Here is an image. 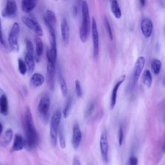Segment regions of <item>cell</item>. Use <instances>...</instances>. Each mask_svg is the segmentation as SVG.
<instances>
[{"instance_id":"6da1fadb","label":"cell","mask_w":165,"mask_h":165,"mask_svg":"<svg viewBox=\"0 0 165 165\" xmlns=\"http://www.w3.org/2000/svg\"><path fill=\"white\" fill-rule=\"evenodd\" d=\"M24 123L27 145L29 148H34L38 144L39 136L34 126L30 109L28 106L25 109Z\"/></svg>"},{"instance_id":"7a4b0ae2","label":"cell","mask_w":165,"mask_h":165,"mask_svg":"<svg viewBox=\"0 0 165 165\" xmlns=\"http://www.w3.org/2000/svg\"><path fill=\"white\" fill-rule=\"evenodd\" d=\"M82 22L80 27V35L81 41L85 43L88 39L90 26V13L89 8L86 1H83L81 5Z\"/></svg>"},{"instance_id":"3957f363","label":"cell","mask_w":165,"mask_h":165,"mask_svg":"<svg viewBox=\"0 0 165 165\" xmlns=\"http://www.w3.org/2000/svg\"><path fill=\"white\" fill-rule=\"evenodd\" d=\"M61 116V112L60 111V110H57L52 116L50 127V137L51 143L54 147H56L57 145L58 134Z\"/></svg>"},{"instance_id":"277c9868","label":"cell","mask_w":165,"mask_h":165,"mask_svg":"<svg viewBox=\"0 0 165 165\" xmlns=\"http://www.w3.org/2000/svg\"><path fill=\"white\" fill-rule=\"evenodd\" d=\"M19 29L20 28L19 24L16 22V23L13 24V26L10 31L8 38L10 49H11V50L15 52H18L19 49L18 41Z\"/></svg>"},{"instance_id":"5b68a950","label":"cell","mask_w":165,"mask_h":165,"mask_svg":"<svg viewBox=\"0 0 165 165\" xmlns=\"http://www.w3.org/2000/svg\"><path fill=\"white\" fill-rule=\"evenodd\" d=\"M49 30V40H50V49L47 50V53L49 54L51 59L56 63L57 59V45H56V38L55 34L54 28L47 26Z\"/></svg>"},{"instance_id":"8992f818","label":"cell","mask_w":165,"mask_h":165,"mask_svg":"<svg viewBox=\"0 0 165 165\" xmlns=\"http://www.w3.org/2000/svg\"><path fill=\"white\" fill-rule=\"evenodd\" d=\"M145 58L143 56H140L136 62L132 76H131V84H132L133 86H134L138 81L139 76L145 67Z\"/></svg>"},{"instance_id":"52a82bcc","label":"cell","mask_w":165,"mask_h":165,"mask_svg":"<svg viewBox=\"0 0 165 165\" xmlns=\"http://www.w3.org/2000/svg\"><path fill=\"white\" fill-rule=\"evenodd\" d=\"M21 20L23 23L30 30L35 32L37 36L41 37L43 35V31L40 25L38 22L34 19H32L27 16H22Z\"/></svg>"},{"instance_id":"ba28073f","label":"cell","mask_w":165,"mask_h":165,"mask_svg":"<svg viewBox=\"0 0 165 165\" xmlns=\"http://www.w3.org/2000/svg\"><path fill=\"white\" fill-rule=\"evenodd\" d=\"M92 41L94 46V56L97 58L100 51V39H99V33L97 30L96 20L94 17L92 18Z\"/></svg>"},{"instance_id":"9c48e42d","label":"cell","mask_w":165,"mask_h":165,"mask_svg":"<svg viewBox=\"0 0 165 165\" xmlns=\"http://www.w3.org/2000/svg\"><path fill=\"white\" fill-rule=\"evenodd\" d=\"M47 57L48 60V63H47L48 83L50 89L51 90H53L54 86L55 75H56V67H55V63L51 59L47 52Z\"/></svg>"},{"instance_id":"30bf717a","label":"cell","mask_w":165,"mask_h":165,"mask_svg":"<svg viewBox=\"0 0 165 165\" xmlns=\"http://www.w3.org/2000/svg\"><path fill=\"white\" fill-rule=\"evenodd\" d=\"M17 10L18 7L15 0H7L6 6L2 10V15L4 18H12L16 15Z\"/></svg>"},{"instance_id":"8fae6325","label":"cell","mask_w":165,"mask_h":165,"mask_svg":"<svg viewBox=\"0 0 165 165\" xmlns=\"http://www.w3.org/2000/svg\"><path fill=\"white\" fill-rule=\"evenodd\" d=\"M50 105V98L47 95L42 96L38 105V112L40 116L44 118H46L49 116V109Z\"/></svg>"},{"instance_id":"7c38bea8","label":"cell","mask_w":165,"mask_h":165,"mask_svg":"<svg viewBox=\"0 0 165 165\" xmlns=\"http://www.w3.org/2000/svg\"><path fill=\"white\" fill-rule=\"evenodd\" d=\"M100 150L103 160L106 163L108 161V141L106 130L103 131L100 137Z\"/></svg>"},{"instance_id":"4fadbf2b","label":"cell","mask_w":165,"mask_h":165,"mask_svg":"<svg viewBox=\"0 0 165 165\" xmlns=\"http://www.w3.org/2000/svg\"><path fill=\"white\" fill-rule=\"evenodd\" d=\"M141 28L142 33V35L145 38H150L152 36L153 31V23L150 19L146 18H144L141 21Z\"/></svg>"},{"instance_id":"5bb4252c","label":"cell","mask_w":165,"mask_h":165,"mask_svg":"<svg viewBox=\"0 0 165 165\" xmlns=\"http://www.w3.org/2000/svg\"><path fill=\"white\" fill-rule=\"evenodd\" d=\"M82 139L81 131L78 123H75L73 126V134H72V145L74 149H78L81 143Z\"/></svg>"},{"instance_id":"9a60e30c","label":"cell","mask_w":165,"mask_h":165,"mask_svg":"<svg viewBox=\"0 0 165 165\" xmlns=\"http://www.w3.org/2000/svg\"><path fill=\"white\" fill-rule=\"evenodd\" d=\"M125 78H126V76L125 75L121 77V78L119 79V80L117 81V82L116 83V84L115 85L114 89L112 90V95H111V106L112 109H113L116 105L117 92L119 90V89L121 85L125 80Z\"/></svg>"},{"instance_id":"2e32d148","label":"cell","mask_w":165,"mask_h":165,"mask_svg":"<svg viewBox=\"0 0 165 165\" xmlns=\"http://www.w3.org/2000/svg\"><path fill=\"white\" fill-rule=\"evenodd\" d=\"M8 112V99L3 91L0 89V113L3 115H7Z\"/></svg>"},{"instance_id":"e0dca14e","label":"cell","mask_w":165,"mask_h":165,"mask_svg":"<svg viewBox=\"0 0 165 165\" xmlns=\"http://www.w3.org/2000/svg\"><path fill=\"white\" fill-rule=\"evenodd\" d=\"M45 23L47 26H50L55 28L56 24V17L55 13L50 10H47L45 13V17H44Z\"/></svg>"},{"instance_id":"ac0fdd59","label":"cell","mask_w":165,"mask_h":165,"mask_svg":"<svg viewBox=\"0 0 165 165\" xmlns=\"http://www.w3.org/2000/svg\"><path fill=\"white\" fill-rule=\"evenodd\" d=\"M38 0H22L21 9L25 13H29L34 9Z\"/></svg>"},{"instance_id":"d6986e66","label":"cell","mask_w":165,"mask_h":165,"mask_svg":"<svg viewBox=\"0 0 165 165\" xmlns=\"http://www.w3.org/2000/svg\"><path fill=\"white\" fill-rule=\"evenodd\" d=\"M25 144L24 139L20 134H16L14 139V143L13 145V151L18 152L23 150Z\"/></svg>"},{"instance_id":"ffe728a7","label":"cell","mask_w":165,"mask_h":165,"mask_svg":"<svg viewBox=\"0 0 165 165\" xmlns=\"http://www.w3.org/2000/svg\"><path fill=\"white\" fill-rule=\"evenodd\" d=\"M24 61L27 65V70L29 73H32L35 68V58L34 57V54L27 52Z\"/></svg>"},{"instance_id":"44dd1931","label":"cell","mask_w":165,"mask_h":165,"mask_svg":"<svg viewBox=\"0 0 165 165\" xmlns=\"http://www.w3.org/2000/svg\"><path fill=\"white\" fill-rule=\"evenodd\" d=\"M61 36L63 41L64 43H68L70 38V28L67 23V21L63 19L61 24Z\"/></svg>"},{"instance_id":"7402d4cb","label":"cell","mask_w":165,"mask_h":165,"mask_svg":"<svg viewBox=\"0 0 165 165\" xmlns=\"http://www.w3.org/2000/svg\"><path fill=\"white\" fill-rule=\"evenodd\" d=\"M45 81L44 76L39 73H35L33 74L30 78V83L34 87H39L41 86Z\"/></svg>"},{"instance_id":"603a6c76","label":"cell","mask_w":165,"mask_h":165,"mask_svg":"<svg viewBox=\"0 0 165 165\" xmlns=\"http://www.w3.org/2000/svg\"><path fill=\"white\" fill-rule=\"evenodd\" d=\"M35 43H36V61H39L40 57L43 52L44 45L43 43L39 36L35 37Z\"/></svg>"},{"instance_id":"cb8c5ba5","label":"cell","mask_w":165,"mask_h":165,"mask_svg":"<svg viewBox=\"0 0 165 165\" xmlns=\"http://www.w3.org/2000/svg\"><path fill=\"white\" fill-rule=\"evenodd\" d=\"M111 10L114 16L117 19L121 18V8L119 6L117 0H111Z\"/></svg>"},{"instance_id":"d4e9b609","label":"cell","mask_w":165,"mask_h":165,"mask_svg":"<svg viewBox=\"0 0 165 165\" xmlns=\"http://www.w3.org/2000/svg\"><path fill=\"white\" fill-rule=\"evenodd\" d=\"M13 138V131L12 129H7L6 130L5 132L3 134V137H2V143L3 146H7L10 144V142H11Z\"/></svg>"},{"instance_id":"484cf974","label":"cell","mask_w":165,"mask_h":165,"mask_svg":"<svg viewBox=\"0 0 165 165\" xmlns=\"http://www.w3.org/2000/svg\"><path fill=\"white\" fill-rule=\"evenodd\" d=\"M142 82L148 87H150L152 84V75L149 70H146L142 74Z\"/></svg>"},{"instance_id":"4316f807","label":"cell","mask_w":165,"mask_h":165,"mask_svg":"<svg viewBox=\"0 0 165 165\" xmlns=\"http://www.w3.org/2000/svg\"><path fill=\"white\" fill-rule=\"evenodd\" d=\"M161 61L157 59H153L151 63V69L153 74L157 75L161 70Z\"/></svg>"},{"instance_id":"83f0119b","label":"cell","mask_w":165,"mask_h":165,"mask_svg":"<svg viewBox=\"0 0 165 165\" xmlns=\"http://www.w3.org/2000/svg\"><path fill=\"white\" fill-rule=\"evenodd\" d=\"M72 99L70 96H69L67 102H66L63 112V114L64 118H67L69 117L70 112V109L72 107Z\"/></svg>"},{"instance_id":"f1b7e54d","label":"cell","mask_w":165,"mask_h":165,"mask_svg":"<svg viewBox=\"0 0 165 165\" xmlns=\"http://www.w3.org/2000/svg\"><path fill=\"white\" fill-rule=\"evenodd\" d=\"M59 84L61 93L64 97H66L68 94V87L67 83H66L65 80L62 75H59Z\"/></svg>"},{"instance_id":"f546056e","label":"cell","mask_w":165,"mask_h":165,"mask_svg":"<svg viewBox=\"0 0 165 165\" xmlns=\"http://www.w3.org/2000/svg\"><path fill=\"white\" fill-rule=\"evenodd\" d=\"M104 23L109 38L111 39V40H113V33L112 31V28L111 24H110V22L106 17H105L104 18Z\"/></svg>"},{"instance_id":"4dcf8cb0","label":"cell","mask_w":165,"mask_h":165,"mask_svg":"<svg viewBox=\"0 0 165 165\" xmlns=\"http://www.w3.org/2000/svg\"><path fill=\"white\" fill-rule=\"evenodd\" d=\"M18 69L21 75H25L27 72V65L25 61L21 59H18Z\"/></svg>"},{"instance_id":"1f68e13d","label":"cell","mask_w":165,"mask_h":165,"mask_svg":"<svg viewBox=\"0 0 165 165\" xmlns=\"http://www.w3.org/2000/svg\"><path fill=\"white\" fill-rule=\"evenodd\" d=\"M59 136V143H60V146L62 148H65L66 147V142H65V137L64 136V132H63V130L62 128H59L58 130V136Z\"/></svg>"},{"instance_id":"d6a6232c","label":"cell","mask_w":165,"mask_h":165,"mask_svg":"<svg viewBox=\"0 0 165 165\" xmlns=\"http://www.w3.org/2000/svg\"><path fill=\"white\" fill-rule=\"evenodd\" d=\"M75 93L77 96L78 97H81L83 95V91L81 86V84L78 80H76L75 81Z\"/></svg>"},{"instance_id":"836d02e7","label":"cell","mask_w":165,"mask_h":165,"mask_svg":"<svg viewBox=\"0 0 165 165\" xmlns=\"http://www.w3.org/2000/svg\"><path fill=\"white\" fill-rule=\"evenodd\" d=\"M124 140V130L123 126L121 125L118 131V141L119 146H121Z\"/></svg>"},{"instance_id":"e575fe53","label":"cell","mask_w":165,"mask_h":165,"mask_svg":"<svg viewBox=\"0 0 165 165\" xmlns=\"http://www.w3.org/2000/svg\"><path fill=\"white\" fill-rule=\"evenodd\" d=\"M94 109H95V103L94 102H92L89 105L87 109L86 110L85 117H90V116H92V114H93L94 111Z\"/></svg>"},{"instance_id":"d590c367","label":"cell","mask_w":165,"mask_h":165,"mask_svg":"<svg viewBox=\"0 0 165 165\" xmlns=\"http://www.w3.org/2000/svg\"><path fill=\"white\" fill-rule=\"evenodd\" d=\"M25 44H26L27 52L34 54V47H33L32 42L28 39H26L25 40Z\"/></svg>"},{"instance_id":"8d00e7d4","label":"cell","mask_w":165,"mask_h":165,"mask_svg":"<svg viewBox=\"0 0 165 165\" xmlns=\"http://www.w3.org/2000/svg\"><path fill=\"white\" fill-rule=\"evenodd\" d=\"M138 164V160L137 158L135 156H131L126 163V165H137Z\"/></svg>"},{"instance_id":"74e56055","label":"cell","mask_w":165,"mask_h":165,"mask_svg":"<svg viewBox=\"0 0 165 165\" xmlns=\"http://www.w3.org/2000/svg\"><path fill=\"white\" fill-rule=\"evenodd\" d=\"M0 44L1 45L4 47H7L6 46V43L4 41V39H3V34H2V28H0Z\"/></svg>"},{"instance_id":"f35d334b","label":"cell","mask_w":165,"mask_h":165,"mask_svg":"<svg viewBox=\"0 0 165 165\" xmlns=\"http://www.w3.org/2000/svg\"><path fill=\"white\" fill-rule=\"evenodd\" d=\"M72 165H82L80 159L78 158L75 157L73 159V162H72Z\"/></svg>"},{"instance_id":"ab89813d","label":"cell","mask_w":165,"mask_h":165,"mask_svg":"<svg viewBox=\"0 0 165 165\" xmlns=\"http://www.w3.org/2000/svg\"><path fill=\"white\" fill-rule=\"evenodd\" d=\"M140 4L142 7H144L146 5V0H139Z\"/></svg>"},{"instance_id":"60d3db41","label":"cell","mask_w":165,"mask_h":165,"mask_svg":"<svg viewBox=\"0 0 165 165\" xmlns=\"http://www.w3.org/2000/svg\"><path fill=\"white\" fill-rule=\"evenodd\" d=\"M3 132V125H2V123H0V135L2 134Z\"/></svg>"},{"instance_id":"b9f144b4","label":"cell","mask_w":165,"mask_h":165,"mask_svg":"<svg viewBox=\"0 0 165 165\" xmlns=\"http://www.w3.org/2000/svg\"><path fill=\"white\" fill-rule=\"evenodd\" d=\"M73 13H74V15H76V14H77V8H76V7H74V9H73Z\"/></svg>"},{"instance_id":"7bdbcfd3","label":"cell","mask_w":165,"mask_h":165,"mask_svg":"<svg viewBox=\"0 0 165 165\" xmlns=\"http://www.w3.org/2000/svg\"><path fill=\"white\" fill-rule=\"evenodd\" d=\"M2 21H1V18H0V28H2Z\"/></svg>"},{"instance_id":"ee69618b","label":"cell","mask_w":165,"mask_h":165,"mask_svg":"<svg viewBox=\"0 0 165 165\" xmlns=\"http://www.w3.org/2000/svg\"><path fill=\"white\" fill-rule=\"evenodd\" d=\"M110 1H111V0H110Z\"/></svg>"},{"instance_id":"f6af8a7d","label":"cell","mask_w":165,"mask_h":165,"mask_svg":"<svg viewBox=\"0 0 165 165\" xmlns=\"http://www.w3.org/2000/svg\"><path fill=\"white\" fill-rule=\"evenodd\" d=\"M0 136H1V135H0Z\"/></svg>"},{"instance_id":"bcb514c9","label":"cell","mask_w":165,"mask_h":165,"mask_svg":"<svg viewBox=\"0 0 165 165\" xmlns=\"http://www.w3.org/2000/svg\"><path fill=\"white\" fill-rule=\"evenodd\" d=\"M56 1H57V0H56Z\"/></svg>"}]
</instances>
